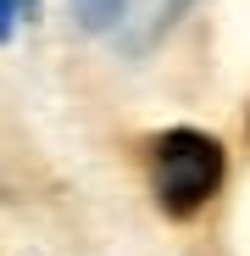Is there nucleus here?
<instances>
[{
  "instance_id": "4",
  "label": "nucleus",
  "mask_w": 250,
  "mask_h": 256,
  "mask_svg": "<svg viewBox=\"0 0 250 256\" xmlns=\"http://www.w3.org/2000/svg\"><path fill=\"white\" fill-rule=\"evenodd\" d=\"M11 22H17V6H11V0H0V39L11 34Z\"/></svg>"
},
{
  "instance_id": "3",
  "label": "nucleus",
  "mask_w": 250,
  "mask_h": 256,
  "mask_svg": "<svg viewBox=\"0 0 250 256\" xmlns=\"http://www.w3.org/2000/svg\"><path fill=\"white\" fill-rule=\"evenodd\" d=\"M122 12H128V0H72V17L83 34H117Z\"/></svg>"
},
{
  "instance_id": "2",
  "label": "nucleus",
  "mask_w": 250,
  "mask_h": 256,
  "mask_svg": "<svg viewBox=\"0 0 250 256\" xmlns=\"http://www.w3.org/2000/svg\"><path fill=\"white\" fill-rule=\"evenodd\" d=\"M189 6L195 0H128V12H122V22H117V39L128 50H145V45H156L161 34H173Z\"/></svg>"
},
{
  "instance_id": "1",
  "label": "nucleus",
  "mask_w": 250,
  "mask_h": 256,
  "mask_svg": "<svg viewBox=\"0 0 250 256\" xmlns=\"http://www.w3.org/2000/svg\"><path fill=\"white\" fill-rule=\"evenodd\" d=\"M228 178V156L212 134L200 128H167L150 140V195L167 218H195L217 200Z\"/></svg>"
},
{
  "instance_id": "5",
  "label": "nucleus",
  "mask_w": 250,
  "mask_h": 256,
  "mask_svg": "<svg viewBox=\"0 0 250 256\" xmlns=\"http://www.w3.org/2000/svg\"><path fill=\"white\" fill-rule=\"evenodd\" d=\"M11 6H17L22 17H39V0H11Z\"/></svg>"
}]
</instances>
